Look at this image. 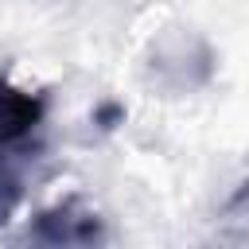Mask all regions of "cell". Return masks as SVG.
Wrapping results in <instances>:
<instances>
[{
  "label": "cell",
  "mask_w": 249,
  "mask_h": 249,
  "mask_svg": "<svg viewBox=\"0 0 249 249\" xmlns=\"http://www.w3.org/2000/svg\"><path fill=\"white\" fill-rule=\"evenodd\" d=\"M27 241H39V245H97V241H105V222L89 202L62 198L58 206H51L35 218V226L27 230Z\"/></svg>",
  "instance_id": "1"
},
{
  "label": "cell",
  "mask_w": 249,
  "mask_h": 249,
  "mask_svg": "<svg viewBox=\"0 0 249 249\" xmlns=\"http://www.w3.org/2000/svg\"><path fill=\"white\" fill-rule=\"evenodd\" d=\"M47 113V97L12 86L8 78H0V156H12L23 148V140L43 124Z\"/></svg>",
  "instance_id": "2"
},
{
  "label": "cell",
  "mask_w": 249,
  "mask_h": 249,
  "mask_svg": "<svg viewBox=\"0 0 249 249\" xmlns=\"http://www.w3.org/2000/svg\"><path fill=\"white\" fill-rule=\"evenodd\" d=\"M233 210H245V214H249V183H241V191L233 195V202H230V214H233Z\"/></svg>",
  "instance_id": "3"
}]
</instances>
